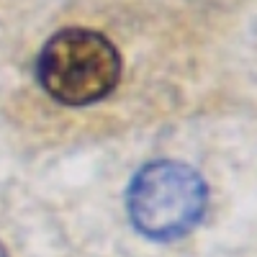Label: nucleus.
Masks as SVG:
<instances>
[{
	"label": "nucleus",
	"instance_id": "1",
	"mask_svg": "<svg viewBox=\"0 0 257 257\" xmlns=\"http://www.w3.org/2000/svg\"><path fill=\"white\" fill-rule=\"evenodd\" d=\"M36 77L62 105H90L116 90L121 54L111 39L90 29H62L36 59Z\"/></svg>",
	"mask_w": 257,
	"mask_h": 257
},
{
	"label": "nucleus",
	"instance_id": "2",
	"mask_svg": "<svg viewBox=\"0 0 257 257\" xmlns=\"http://www.w3.org/2000/svg\"><path fill=\"white\" fill-rule=\"evenodd\" d=\"M208 206V188L198 170L160 160L144 165L128 185L126 208L134 229L149 239H180L193 231Z\"/></svg>",
	"mask_w": 257,
	"mask_h": 257
},
{
	"label": "nucleus",
	"instance_id": "3",
	"mask_svg": "<svg viewBox=\"0 0 257 257\" xmlns=\"http://www.w3.org/2000/svg\"><path fill=\"white\" fill-rule=\"evenodd\" d=\"M0 257H8V252H6V247L0 244Z\"/></svg>",
	"mask_w": 257,
	"mask_h": 257
}]
</instances>
